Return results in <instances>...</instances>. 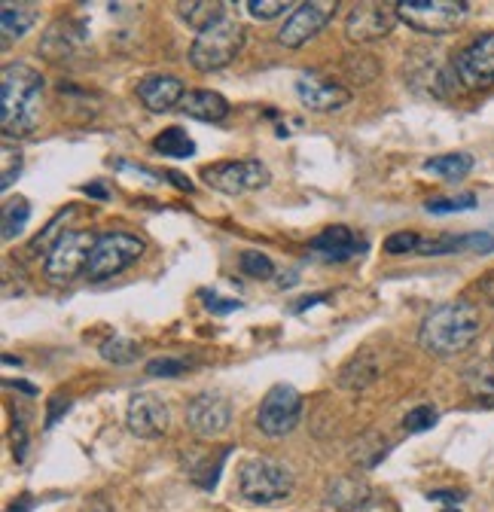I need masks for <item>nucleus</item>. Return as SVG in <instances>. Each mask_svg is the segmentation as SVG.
I'll list each match as a JSON object with an SVG mask.
<instances>
[{
	"instance_id": "f257e3e1",
	"label": "nucleus",
	"mask_w": 494,
	"mask_h": 512,
	"mask_svg": "<svg viewBox=\"0 0 494 512\" xmlns=\"http://www.w3.org/2000/svg\"><path fill=\"white\" fill-rule=\"evenodd\" d=\"M43 113V77L28 64H7L0 80V128L7 138L31 135Z\"/></svg>"
},
{
	"instance_id": "f03ea898",
	"label": "nucleus",
	"mask_w": 494,
	"mask_h": 512,
	"mask_svg": "<svg viewBox=\"0 0 494 512\" xmlns=\"http://www.w3.org/2000/svg\"><path fill=\"white\" fill-rule=\"evenodd\" d=\"M479 330H482L479 308L470 305L467 299H455V302L437 305L424 317L418 342L434 357H455L479 339Z\"/></svg>"
},
{
	"instance_id": "7ed1b4c3",
	"label": "nucleus",
	"mask_w": 494,
	"mask_h": 512,
	"mask_svg": "<svg viewBox=\"0 0 494 512\" xmlns=\"http://www.w3.org/2000/svg\"><path fill=\"white\" fill-rule=\"evenodd\" d=\"M238 494L247 503H278L293 494V473L275 458H251L238 467Z\"/></svg>"
},
{
	"instance_id": "20e7f679",
	"label": "nucleus",
	"mask_w": 494,
	"mask_h": 512,
	"mask_svg": "<svg viewBox=\"0 0 494 512\" xmlns=\"http://www.w3.org/2000/svg\"><path fill=\"white\" fill-rule=\"evenodd\" d=\"M247 31L241 22L235 19H223L220 25L202 31L193 46H190V64L199 74H214L223 71L226 64H232L238 58V52L244 49Z\"/></svg>"
},
{
	"instance_id": "39448f33",
	"label": "nucleus",
	"mask_w": 494,
	"mask_h": 512,
	"mask_svg": "<svg viewBox=\"0 0 494 512\" xmlns=\"http://www.w3.org/2000/svg\"><path fill=\"white\" fill-rule=\"evenodd\" d=\"M397 16L409 28L421 34H452L467 22V4L464 0H400Z\"/></svg>"
},
{
	"instance_id": "423d86ee",
	"label": "nucleus",
	"mask_w": 494,
	"mask_h": 512,
	"mask_svg": "<svg viewBox=\"0 0 494 512\" xmlns=\"http://www.w3.org/2000/svg\"><path fill=\"white\" fill-rule=\"evenodd\" d=\"M144 238L132 235V232H104L95 241V250L89 256L86 266V278L89 281H107L119 272H126L129 266H135L144 256Z\"/></svg>"
},
{
	"instance_id": "0eeeda50",
	"label": "nucleus",
	"mask_w": 494,
	"mask_h": 512,
	"mask_svg": "<svg viewBox=\"0 0 494 512\" xmlns=\"http://www.w3.org/2000/svg\"><path fill=\"white\" fill-rule=\"evenodd\" d=\"M95 241L98 235L92 232H65V235H58V241L49 247L46 253V263H43V275L52 281V284H68L74 281L80 272H86L89 266V256L95 250Z\"/></svg>"
},
{
	"instance_id": "6e6552de",
	"label": "nucleus",
	"mask_w": 494,
	"mask_h": 512,
	"mask_svg": "<svg viewBox=\"0 0 494 512\" xmlns=\"http://www.w3.org/2000/svg\"><path fill=\"white\" fill-rule=\"evenodd\" d=\"M202 180L217 189L226 192V196H244V192H254L269 186L272 174L260 159H232V162H217L208 165L202 171Z\"/></svg>"
},
{
	"instance_id": "1a4fd4ad",
	"label": "nucleus",
	"mask_w": 494,
	"mask_h": 512,
	"mask_svg": "<svg viewBox=\"0 0 494 512\" xmlns=\"http://www.w3.org/2000/svg\"><path fill=\"white\" fill-rule=\"evenodd\" d=\"M299 415H302L299 391L293 388V384H275V388H269V394L260 403L257 427H260V433H266L272 439H281L299 424Z\"/></svg>"
},
{
	"instance_id": "9d476101",
	"label": "nucleus",
	"mask_w": 494,
	"mask_h": 512,
	"mask_svg": "<svg viewBox=\"0 0 494 512\" xmlns=\"http://www.w3.org/2000/svg\"><path fill=\"white\" fill-rule=\"evenodd\" d=\"M452 68L458 83L470 92L494 86V31L479 34L467 49H461Z\"/></svg>"
},
{
	"instance_id": "9b49d317",
	"label": "nucleus",
	"mask_w": 494,
	"mask_h": 512,
	"mask_svg": "<svg viewBox=\"0 0 494 512\" xmlns=\"http://www.w3.org/2000/svg\"><path fill=\"white\" fill-rule=\"evenodd\" d=\"M336 10H339L336 0H308V4H299V7L287 16L284 28H281V34H278L281 46L299 49V46H305L308 40H315V37L327 28V22L333 19Z\"/></svg>"
},
{
	"instance_id": "f8f14e48",
	"label": "nucleus",
	"mask_w": 494,
	"mask_h": 512,
	"mask_svg": "<svg viewBox=\"0 0 494 512\" xmlns=\"http://www.w3.org/2000/svg\"><path fill=\"white\" fill-rule=\"evenodd\" d=\"M397 7L391 4H354L345 19V37L351 43H376L388 37L397 25Z\"/></svg>"
},
{
	"instance_id": "ddd939ff",
	"label": "nucleus",
	"mask_w": 494,
	"mask_h": 512,
	"mask_svg": "<svg viewBox=\"0 0 494 512\" xmlns=\"http://www.w3.org/2000/svg\"><path fill=\"white\" fill-rule=\"evenodd\" d=\"M229 421H232V406L223 394L205 391V394L193 397V403L187 406V424L199 439H214V436L226 433Z\"/></svg>"
},
{
	"instance_id": "4468645a",
	"label": "nucleus",
	"mask_w": 494,
	"mask_h": 512,
	"mask_svg": "<svg viewBox=\"0 0 494 512\" xmlns=\"http://www.w3.org/2000/svg\"><path fill=\"white\" fill-rule=\"evenodd\" d=\"M296 95L308 110H315V113H333L351 101V92L345 86H339L336 80L321 77V74H302L296 80Z\"/></svg>"
},
{
	"instance_id": "2eb2a0df",
	"label": "nucleus",
	"mask_w": 494,
	"mask_h": 512,
	"mask_svg": "<svg viewBox=\"0 0 494 512\" xmlns=\"http://www.w3.org/2000/svg\"><path fill=\"white\" fill-rule=\"evenodd\" d=\"M126 424L141 439L165 436V430H168V406L162 403V397H156L150 391L135 394L132 403H129V412H126Z\"/></svg>"
},
{
	"instance_id": "dca6fc26",
	"label": "nucleus",
	"mask_w": 494,
	"mask_h": 512,
	"mask_svg": "<svg viewBox=\"0 0 494 512\" xmlns=\"http://www.w3.org/2000/svg\"><path fill=\"white\" fill-rule=\"evenodd\" d=\"M312 250L321 253L330 263H348L354 256L366 253V238H360L348 226H330L318 238H312Z\"/></svg>"
},
{
	"instance_id": "f3484780",
	"label": "nucleus",
	"mask_w": 494,
	"mask_h": 512,
	"mask_svg": "<svg viewBox=\"0 0 494 512\" xmlns=\"http://www.w3.org/2000/svg\"><path fill=\"white\" fill-rule=\"evenodd\" d=\"M183 83L171 74H150L138 83V98L150 113H168L183 101Z\"/></svg>"
},
{
	"instance_id": "a211bd4d",
	"label": "nucleus",
	"mask_w": 494,
	"mask_h": 512,
	"mask_svg": "<svg viewBox=\"0 0 494 512\" xmlns=\"http://www.w3.org/2000/svg\"><path fill=\"white\" fill-rule=\"evenodd\" d=\"M180 110L199 122H223L229 116V101L211 89H196V92L183 95Z\"/></svg>"
},
{
	"instance_id": "6ab92c4d",
	"label": "nucleus",
	"mask_w": 494,
	"mask_h": 512,
	"mask_svg": "<svg viewBox=\"0 0 494 512\" xmlns=\"http://www.w3.org/2000/svg\"><path fill=\"white\" fill-rule=\"evenodd\" d=\"M37 16H40L37 4H13V0H7L0 7V34H4V43L19 40L37 22Z\"/></svg>"
},
{
	"instance_id": "aec40b11",
	"label": "nucleus",
	"mask_w": 494,
	"mask_h": 512,
	"mask_svg": "<svg viewBox=\"0 0 494 512\" xmlns=\"http://www.w3.org/2000/svg\"><path fill=\"white\" fill-rule=\"evenodd\" d=\"M461 378H464L467 394H470L476 403L494 406V363H488V360H473V363L461 372Z\"/></svg>"
},
{
	"instance_id": "412c9836",
	"label": "nucleus",
	"mask_w": 494,
	"mask_h": 512,
	"mask_svg": "<svg viewBox=\"0 0 494 512\" xmlns=\"http://www.w3.org/2000/svg\"><path fill=\"white\" fill-rule=\"evenodd\" d=\"M379 378V366H376V360L369 357L366 351L363 354H357V357H351L342 369H339V388H345V391H363V388H369Z\"/></svg>"
},
{
	"instance_id": "4be33fe9",
	"label": "nucleus",
	"mask_w": 494,
	"mask_h": 512,
	"mask_svg": "<svg viewBox=\"0 0 494 512\" xmlns=\"http://www.w3.org/2000/svg\"><path fill=\"white\" fill-rule=\"evenodd\" d=\"M177 16L190 28H196L199 34L226 19L223 4H217V0H190V4H177Z\"/></svg>"
},
{
	"instance_id": "5701e85b",
	"label": "nucleus",
	"mask_w": 494,
	"mask_h": 512,
	"mask_svg": "<svg viewBox=\"0 0 494 512\" xmlns=\"http://www.w3.org/2000/svg\"><path fill=\"white\" fill-rule=\"evenodd\" d=\"M369 500V488L357 479H339L330 485V506L339 509V512H354V509H363Z\"/></svg>"
},
{
	"instance_id": "b1692460",
	"label": "nucleus",
	"mask_w": 494,
	"mask_h": 512,
	"mask_svg": "<svg viewBox=\"0 0 494 512\" xmlns=\"http://www.w3.org/2000/svg\"><path fill=\"white\" fill-rule=\"evenodd\" d=\"M153 150L162 153V156H168V159H187V156L196 153V144H193V138L187 132H183V128L171 125V128H165V132L156 135Z\"/></svg>"
},
{
	"instance_id": "393cba45",
	"label": "nucleus",
	"mask_w": 494,
	"mask_h": 512,
	"mask_svg": "<svg viewBox=\"0 0 494 512\" xmlns=\"http://www.w3.org/2000/svg\"><path fill=\"white\" fill-rule=\"evenodd\" d=\"M470 168H473L470 153H446V156H434V159L424 162L427 174H440V177H449V180H461L464 174H470Z\"/></svg>"
},
{
	"instance_id": "a878e982",
	"label": "nucleus",
	"mask_w": 494,
	"mask_h": 512,
	"mask_svg": "<svg viewBox=\"0 0 494 512\" xmlns=\"http://www.w3.org/2000/svg\"><path fill=\"white\" fill-rule=\"evenodd\" d=\"M31 217V208L25 199H13L4 205V223H0V229H4V241H13L25 232V223Z\"/></svg>"
},
{
	"instance_id": "bb28decb",
	"label": "nucleus",
	"mask_w": 494,
	"mask_h": 512,
	"mask_svg": "<svg viewBox=\"0 0 494 512\" xmlns=\"http://www.w3.org/2000/svg\"><path fill=\"white\" fill-rule=\"evenodd\" d=\"M138 342L135 339H126V336H110L104 345H101V357L107 363H116V366H126L132 360H138Z\"/></svg>"
},
{
	"instance_id": "cd10ccee",
	"label": "nucleus",
	"mask_w": 494,
	"mask_h": 512,
	"mask_svg": "<svg viewBox=\"0 0 494 512\" xmlns=\"http://www.w3.org/2000/svg\"><path fill=\"white\" fill-rule=\"evenodd\" d=\"M238 269H241L244 275H251V278H260V281H266V278H272V275H275V266H272V260H269L266 253H257V250H247V253H241Z\"/></svg>"
},
{
	"instance_id": "c85d7f7f",
	"label": "nucleus",
	"mask_w": 494,
	"mask_h": 512,
	"mask_svg": "<svg viewBox=\"0 0 494 512\" xmlns=\"http://www.w3.org/2000/svg\"><path fill=\"white\" fill-rule=\"evenodd\" d=\"M244 10L251 13L257 22H272V19H278L281 13H287L290 4H287V0H247Z\"/></svg>"
},
{
	"instance_id": "c756f323",
	"label": "nucleus",
	"mask_w": 494,
	"mask_h": 512,
	"mask_svg": "<svg viewBox=\"0 0 494 512\" xmlns=\"http://www.w3.org/2000/svg\"><path fill=\"white\" fill-rule=\"evenodd\" d=\"M193 363L183 357H159L153 363H147V375L150 378H177L180 372H187Z\"/></svg>"
},
{
	"instance_id": "7c9ffc66",
	"label": "nucleus",
	"mask_w": 494,
	"mask_h": 512,
	"mask_svg": "<svg viewBox=\"0 0 494 512\" xmlns=\"http://www.w3.org/2000/svg\"><path fill=\"white\" fill-rule=\"evenodd\" d=\"M430 214H455V211H470L476 208V196L473 192H464V196H452V199H434L424 205Z\"/></svg>"
},
{
	"instance_id": "2f4dec72",
	"label": "nucleus",
	"mask_w": 494,
	"mask_h": 512,
	"mask_svg": "<svg viewBox=\"0 0 494 512\" xmlns=\"http://www.w3.org/2000/svg\"><path fill=\"white\" fill-rule=\"evenodd\" d=\"M437 409L434 406H415L406 418H403V427L409 430V433H424V430H430L437 424Z\"/></svg>"
},
{
	"instance_id": "473e14b6",
	"label": "nucleus",
	"mask_w": 494,
	"mask_h": 512,
	"mask_svg": "<svg viewBox=\"0 0 494 512\" xmlns=\"http://www.w3.org/2000/svg\"><path fill=\"white\" fill-rule=\"evenodd\" d=\"M421 244V238L415 232H394L385 238V250L388 253H415Z\"/></svg>"
},
{
	"instance_id": "72a5a7b5",
	"label": "nucleus",
	"mask_w": 494,
	"mask_h": 512,
	"mask_svg": "<svg viewBox=\"0 0 494 512\" xmlns=\"http://www.w3.org/2000/svg\"><path fill=\"white\" fill-rule=\"evenodd\" d=\"M19 171H22V153H19V150L13 153V147L4 144V183H0V186L10 189L13 180L19 177Z\"/></svg>"
},
{
	"instance_id": "f704fd0d",
	"label": "nucleus",
	"mask_w": 494,
	"mask_h": 512,
	"mask_svg": "<svg viewBox=\"0 0 494 512\" xmlns=\"http://www.w3.org/2000/svg\"><path fill=\"white\" fill-rule=\"evenodd\" d=\"M202 299H205L208 308L217 311V314H229V311H238V308H241L238 299H220L217 293H208V290H202Z\"/></svg>"
},
{
	"instance_id": "c9c22d12",
	"label": "nucleus",
	"mask_w": 494,
	"mask_h": 512,
	"mask_svg": "<svg viewBox=\"0 0 494 512\" xmlns=\"http://www.w3.org/2000/svg\"><path fill=\"white\" fill-rule=\"evenodd\" d=\"M464 250H479V253H491L494 250V238L485 232H470L464 235Z\"/></svg>"
},
{
	"instance_id": "e433bc0d",
	"label": "nucleus",
	"mask_w": 494,
	"mask_h": 512,
	"mask_svg": "<svg viewBox=\"0 0 494 512\" xmlns=\"http://www.w3.org/2000/svg\"><path fill=\"white\" fill-rule=\"evenodd\" d=\"M68 217H74V211H65V214H58V217H55V220H52V223L46 226V232H43V235H40V238L34 241V250H43V247H46V244H49V241L55 238V229H58L61 223H65ZM55 241H58V238H55Z\"/></svg>"
},
{
	"instance_id": "4c0bfd02",
	"label": "nucleus",
	"mask_w": 494,
	"mask_h": 512,
	"mask_svg": "<svg viewBox=\"0 0 494 512\" xmlns=\"http://www.w3.org/2000/svg\"><path fill=\"white\" fill-rule=\"evenodd\" d=\"M165 177H168V180H174V186H177V189H183V192H193V183H190V177H183V174H177V171H165Z\"/></svg>"
},
{
	"instance_id": "58836bf2",
	"label": "nucleus",
	"mask_w": 494,
	"mask_h": 512,
	"mask_svg": "<svg viewBox=\"0 0 494 512\" xmlns=\"http://www.w3.org/2000/svg\"><path fill=\"white\" fill-rule=\"evenodd\" d=\"M52 403H55V406H52V412H49V418H46V427H52V424H55V418H58V412H61V409L68 412V406H71L68 400H61V397H55Z\"/></svg>"
},
{
	"instance_id": "ea45409f",
	"label": "nucleus",
	"mask_w": 494,
	"mask_h": 512,
	"mask_svg": "<svg viewBox=\"0 0 494 512\" xmlns=\"http://www.w3.org/2000/svg\"><path fill=\"white\" fill-rule=\"evenodd\" d=\"M83 192H86V196H92V199H107L110 196V192L101 183H89V186H83Z\"/></svg>"
},
{
	"instance_id": "a19ab883",
	"label": "nucleus",
	"mask_w": 494,
	"mask_h": 512,
	"mask_svg": "<svg viewBox=\"0 0 494 512\" xmlns=\"http://www.w3.org/2000/svg\"><path fill=\"white\" fill-rule=\"evenodd\" d=\"M427 497H430V500H443V503H449V506L461 500V494H452V491H434V494H427Z\"/></svg>"
},
{
	"instance_id": "79ce46f5",
	"label": "nucleus",
	"mask_w": 494,
	"mask_h": 512,
	"mask_svg": "<svg viewBox=\"0 0 494 512\" xmlns=\"http://www.w3.org/2000/svg\"><path fill=\"white\" fill-rule=\"evenodd\" d=\"M327 299V293H318V296H305V299H299L296 302V311H305V308H312L315 302H324Z\"/></svg>"
},
{
	"instance_id": "37998d69",
	"label": "nucleus",
	"mask_w": 494,
	"mask_h": 512,
	"mask_svg": "<svg viewBox=\"0 0 494 512\" xmlns=\"http://www.w3.org/2000/svg\"><path fill=\"white\" fill-rule=\"evenodd\" d=\"M83 512H113V509H110L101 497H95V500H89V503L83 506Z\"/></svg>"
},
{
	"instance_id": "c03bdc74",
	"label": "nucleus",
	"mask_w": 494,
	"mask_h": 512,
	"mask_svg": "<svg viewBox=\"0 0 494 512\" xmlns=\"http://www.w3.org/2000/svg\"><path fill=\"white\" fill-rule=\"evenodd\" d=\"M25 509H31V497H22V503L13 506V509H7V512H25Z\"/></svg>"
},
{
	"instance_id": "a18cd8bd",
	"label": "nucleus",
	"mask_w": 494,
	"mask_h": 512,
	"mask_svg": "<svg viewBox=\"0 0 494 512\" xmlns=\"http://www.w3.org/2000/svg\"><path fill=\"white\" fill-rule=\"evenodd\" d=\"M446 512H458V509H452V506H449V509H446Z\"/></svg>"
}]
</instances>
